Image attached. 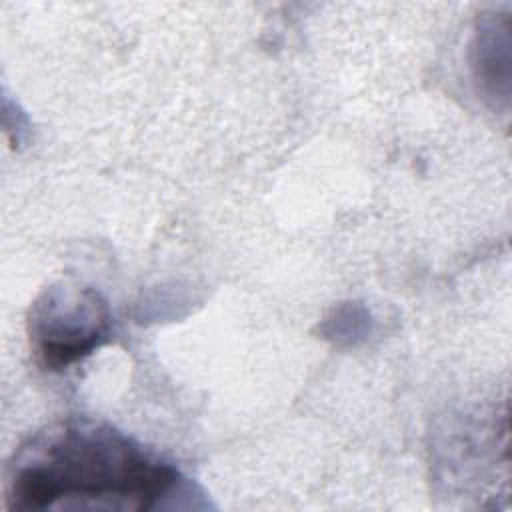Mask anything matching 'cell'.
I'll list each match as a JSON object with an SVG mask.
<instances>
[{"instance_id":"2","label":"cell","mask_w":512,"mask_h":512,"mask_svg":"<svg viewBox=\"0 0 512 512\" xmlns=\"http://www.w3.org/2000/svg\"><path fill=\"white\" fill-rule=\"evenodd\" d=\"M110 322V308L96 290L52 286L30 308V346L44 368L62 370L96 350Z\"/></svg>"},{"instance_id":"1","label":"cell","mask_w":512,"mask_h":512,"mask_svg":"<svg viewBox=\"0 0 512 512\" xmlns=\"http://www.w3.org/2000/svg\"><path fill=\"white\" fill-rule=\"evenodd\" d=\"M10 510L166 508L190 496L186 478L130 436L92 420H72L32 436L6 480Z\"/></svg>"}]
</instances>
